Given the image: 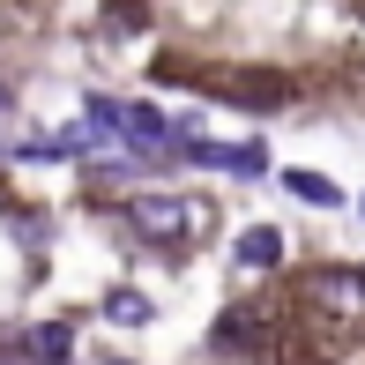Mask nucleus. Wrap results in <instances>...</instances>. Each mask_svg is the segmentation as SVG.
I'll list each match as a JSON object with an SVG mask.
<instances>
[{
	"instance_id": "3",
	"label": "nucleus",
	"mask_w": 365,
	"mask_h": 365,
	"mask_svg": "<svg viewBox=\"0 0 365 365\" xmlns=\"http://www.w3.org/2000/svg\"><path fill=\"white\" fill-rule=\"evenodd\" d=\"M187 157H194V164H209V172H246V179L269 172L261 142H194V135H187Z\"/></svg>"
},
{
	"instance_id": "1",
	"label": "nucleus",
	"mask_w": 365,
	"mask_h": 365,
	"mask_svg": "<svg viewBox=\"0 0 365 365\" xmlns=\"http://www.w3.org/2000/svg\"><path fill=\"white\" fill-rule=\"evenodd\" d=\"M194 217H202V209L179 202V194H127V231H142L149 246H179V239H194Z\"/></svg>"
},
{
	"instance_id": "8",
	"label": "nucleus",
	"mask_w": 365,
	"mask_h": 365,
	"mask_svg": "<svg viewBox=\"0 0 365 365\" xmlns=\"http://www.w3.org/2000/svg\"><path fill=\"white\" fill-rule=\"evenodd\" d=\"M105 313H112V321H149V298H142V291H112Z\"/></svg>"
},
{
	"instance_id": "5",
	"label": "nucleus",
	"mask_w": 365,
	"mask_h": 365,
	"mask_svg": "<svg viewBox=\"0 0 365 365\" xmlns=\"http://www.w3.org/2000/svg\"><path fill=\"white\" fill-rule=\"evenodd\" d=\"M30 358H38V365H68V358H75V336H68L60 321L30 328Z\"/></svg>"
},
{
	"instance_id": "6",
	"label": "nucleus",
	"mask_w": 365,
	"mask_h": 365,
	"mask_svg": "<svg viewBox=\"0 0 365 365\" xmlns=\"http://www.w3.org/2000/svg\"><path fill=\"white\" fill-rule=\"evenodd\" d=\"M276 261H284V239H276V231H246L239 239V269H276Z\"/></svg>"
},
{
	"instance_id": "9",
	"label": "nucleus",
	"mask_w": 365,
	"mask_h": 365,
	"mask_svg": "<svg viewBox=\"0 0 365 365\" xmlns=\"http://www.w3.org/2000/svg\"><path fill=\"white\" fill-rule=\"evenodd\" d=\"M0 105H8V90H0Z\"/></svg>"
},
{
	"instance_id": "4",
	"label": "nucleus",
	"mask_w": 365,
	"mask_h": 365,
	"mask_svg": "<svg viewBox=\"0 0 365 365\" xmlns=\"http://www.w3.org/2000/svg\"><path fill=\"white\" fill-rule=\"evenodd\" d=\"M313 298H321V306H336V313H351V306H365V276L328 269V276H313Z\"/></svg>"
},
{
	"instance_id": "2",
	"label": "nucleus",
	"mask_w": 365,
	"mask_h": 365,
	"mask_svg": "<svg viewBox=\"0 0 365 365\" xmlns=\"http://www.w3.org/2000/svg\"><path fill=\"white\" fill-rule=\"evenodd\" d=\"M90 120L97 127H112V135H127V142H142V149H164L172 142V127L157 120L149 105H120V97H90Z\"/></svg>"
},
{
	"instance_id": "7",
	"label": "nucleus",
	"mask_w": 365,
	"mask_h": 365,
	"mask_svg": "<svg viewBox=\"0 0 365 365\" xmlns=\"http://www.w3.org/2000/svg\"><path fill=\"white\" fill-rule=\"evenodd\" d=\"M291 194H298V202H313V209H343V187H336V179H321V172H291Z\"/></svg>"
}]
</instances>
